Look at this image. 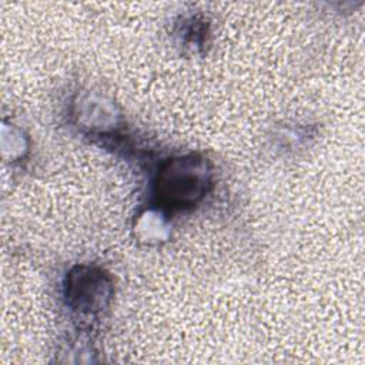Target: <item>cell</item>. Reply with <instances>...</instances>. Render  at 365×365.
<instances>
[{"mask_svg": "<svg viewBox=\"0 0 365 365\" xmlns=\"http://www.w3.org/2000/svg\"><path fill=\"white\" fill-rule=\"evenodd\" d=\"M210 182V168L202 158L178 157L163 167L157 180V192L167 204L185 207L202 198Z\"/></svg>", "mask_w": 365, "mask_h": 365, "instance_id": "6da1fadb", "label": "cell"}, {"mask_svg": "<svg viewBox=\"0 0 365 365\" xmlns=\"http://www.w3.org/2000/svg\"><path fill=\"white\" fill-rule=\"evenodd\" d=\"M111 295V287L101 271L80 267L70 275L67 297L70 304L83 312L100 311Z\"/></svg>", "mask_w": 365, "mask_h": 365, "instance_id": "7a4b0ae2", "label": "cell"}]
</instances>
